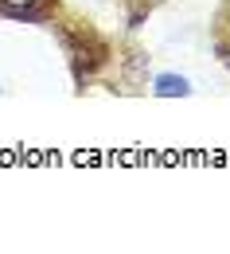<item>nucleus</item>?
<instances>
[{"instance_id":"f03ea898","label":"nucleus","mask_w":230,"mask_h":254,"mask_svg":"<svg viewBox=\"0 0 230 254\" xmlns=\"http://www.w3.org/2000/svg\"><path fill=\"white\" fill-rule=\"evenodd\" d=\"M0 4H4V8H35L39 0H0Z\"/></svg>"},{"instance_id":"f257e3e1","label":"nucleus","mask_w":230,"mask_h":254,"mask_svg":"<svg viewBox=\"0 0 230 254\" xmlns=\"http://www.w3.org/2000/svg\"><path fill=\"white\" fill-rule=\"evenodd\" d=\"M191 86L184 82V78H176V74H160L156 78V94L160 98H176V94H187Z\"/></svg>"}]
</instances>
